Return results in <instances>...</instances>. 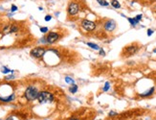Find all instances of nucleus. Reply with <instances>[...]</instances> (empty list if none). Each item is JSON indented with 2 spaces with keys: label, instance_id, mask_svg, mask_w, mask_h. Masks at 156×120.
<instances>
[{
  "label": "nucleus",
  "instance_id": "nucleus-3",
  "mask_svg": "<svg viewBox=\"0 0 156 120\" xmlns=\"http://www.w3.org/2000/svg\"><path fill=\"white\" fill-rule=\"evenodd\" d=\"M80 9H81V5L79 3L78 1H71L69 4H68V7H67V13L69 15H78V13L80 12Z\"/></svg>",
  "mask_w": 156,
  "mask_h": 120
},
{
  "label": "nucleus",
  "instance_id": "nucleus-27",
  "mask_svg": "<svg viewBox=\"0 0 156 120\" xmlns=\"http://www.w3.org/2000/svg\"><path fill=\"white\" fill-rule=\"evenodd\" d=\"M69 120H81V119H79V118H76V117H72V118L69 119Z\"/></svg>",
  "mask_w": 156,
  "mask_h": 120
},
{
  "label": "nucleus",
  "instance_id": "nucleus-26",
  "mask_svg": "<svg viewBox=\"0 0 156 120\" xmlns=\"http://www.w3.org/2000/svg\"><path fill=\"white\" fill-rule=\"evenodd\" d=\"M10 79H13V76L11 75V76H8V77H6V80H10Z\"/></svg>",
  "mask_w": 156,
  "mask_h": 120
},
{
  "label": "nucleus",
  "instance_id": "nucleus-21",
  "mask_svg": "<svg viewBox=\"0 0 156 120\" xmlns=\"http://www.w3.org/2000/svg\"><path fill=\"white\" fill-rule=\"evenodd\" d=\"M11 11H12V12H15V11H17V7H16L15 5H12V8H11Z\"/></svg>",
  "mask_w": 156,
  "mask_h": 120
},
{
  "label": "nucleus",
  "instance_id": "nucleus-2",
  "mask_svg": "<svg viewBox=\"0 0 156 120\" xmlns=\"http://www.w3.org/2000/svg\"><path fill=\"white\" fill-rule=\"evenodd\" d=\"M38 93H39V91H37V88L30 86L26 88L25 92H24V96H25V98L28 101H34L37 99Z\"/></svg>",
  "mask_w": 156,
  "mask_h": 120
},
{
  "label": "nucleus",
  "instance_id": "nucleus-6",
  "mask_svg": "<svg viewBox=\"0 0 156 120\" xmlns=\"http://www.w3.org/2000/svg\"><path fill=\"white\" fill-rule=\"evenodd\" d=\"M45 54H46V50H45V48H43V47H35L31 51V56L34 57L35 59L42 58Z\"/></svg>",
  "mask_w": 156,
  "mask_h": 120
},
{
  "label": "nucleus",
  "instance_id": "nucleus-17",
  "mask_svg": "<svg viewBox=\"0 0 156 120\" xmlns=\"http://www.w3.org/2000/svg\"><path fill=\"white\" fill-rule=\"evenodd\" d=\"M1 71H2V73H4V74H7V73H9V72H13V70L8 69L7 67H2Z\"/></svg>",
  "mask_w": 156,
  "mask_h": 120
},
{
  "label": "nucleus",
  "instance_id": "nucleus-22",
  "mask_svg": "<svg viewBox=\"0 0 156 120\" xmlns=\"http://www.w3.org/2000/svg\"><path fill=\"white\" fill-rule=\"evenodd\" d=\"M152 34H153V30H151V29H149V30H147V36L150 37Z\"/></svg>",
  "mask_w": 156,
  "mask_h": 120
},
{
  "label": "nucleus",
  "instance_id": "nucleus-15",
  "mask_svg": "<svg viewBox=\"0 0 156 120\" xmlns=\"http://www.w3.org/2000/svg\"><path fill=\"white\" fill-rule=\"evenodd\" d=\"M69 91L71 93H76V92L78 91V86H77V84H72V86L69 88Z\"/></svg>",
  "mask_w": 156,
  "mask_h": 120
},
{
  "label": "nucleus",
  "instance_id": "nucleus-7",
  "mask_svg": "<svg viewBox=\"0 0 156 120\" xmlns=\"http://www.w3.org/2000/svg\"><path fill=\"white\" fill-rule=\"evenodd\" d=\"M59 38H61V36H59V33L50 32V33H48V35H47V37L45 38V40H46V42L47 43L52 44V43H55L56 42H57V40H59Z\"/></svg>",
  "mask_w": 156,
  "mask_h": 120
},
{
  "label": "nucleus",
  "instance_id": "nucleus-11",
  "mask_svg": "<svg viewBox=\"0 0 156 120\" xmlns=\"http://www.w3.org/2000/svg\"><path fill=\"white\" fill-rule=\"evenodd\" d=\"M110 4L112 7L115 8V9H120V8H121V4H120V2L118 0H111Z\"/></svg>",
  "mask_w": 156,
  "mask_h": 120
},
{
  "label": "nucleus",
  "instance_id": "nucleus-1",
  "mask_svg": "<svg viewBox=\"0 0 156 120\" xmlns=\"http://www.w3.org/2000/svg\"><path fill=\"white\" fill-rule=\"evenodd\" d=\"M37 100L40 104H48V103H52L54 101V95L51 92L43 91L38 93Z\"/></svg>",
  "mask_w": 156,
  "mask_h": 120
},
{
  "label": "nucleus",
  "instance_id": "nucleus-9",
  "mask_svg": "<svg viewBox=\"0 0 156 120\" xmlns=\"http://www.w3.org/2000/svg\"><path fill=\"white\" fill-rule=\"evenodd\" d=\"M153 92H154V88H151L149 91H147V92H145V93H141L139 95H140L141 97H149V96H150V95L153 94Z\"/></svg>",
  "mask_w": 156,
  "mask_h": 120
},
{
  "label": "nucleus",
  "instance_id": "nucleus-23",
  "mask_svg": "<svg viewBox=\"0 0 156 120\" xmlns=\"http://www.w3.org/2000/svg\"><path fill=\"white\" fill-rule=\"evenodd\" d=\"M142 17H143V15H136V16H135V18H136V19H137L138 21H140V20L142 19Z\"/></svg>",
  "mask_w": 156,
  "mask_h": 120
},
{
  "label": "nucleus",
  "instance_id": "nucleus-24",
  "mask_svg": "<svg viewBox=\"0 0 156 120\" xmlns=\"http://www.w3.org/2000/svg\"><path fill=\"white\" fill-rule=\"evenodd\" d=\"M99 51H100V55H102V56H105V52L103 51V49L101 48Z\"/></svg>",
  "mask_w": 156,
  "mask_h": 120
},
{
  "label": "nucleus",
  "instance_id": "nucleus-13",
  "mask_svg": "<svg viewBox=\"0 0 156 120\" xmlns=\"http://www.w3.org/2000/svg\"><path fill=\"white\" fill-rule=\"evenodd\" d=\"M127 20L129 21V23H130L132 26H136V25H137V24L139 23V21H138L137 19H136L135 17H134V18H132V17H128V18H127Z\"/></svg>",
  "mask_w": 156,
  "mask_h": 120
},
{
  "label": "nucleus",
  "instance_id": "nucleus-20",
  "mask_svg": "<svg viewBox=\"0 0 156 120\" xmlns=\"http://www.w3.org/2000/svg\"><path fill=\"white\" fill-rule=\"evenodd\" d=\"M44 19H45V21H50V20L52 19V16H51L50 15H47L45 16Z\"/></svg>",
  "mask_w": 156,
  "mask_h": 120
},
{
  "label": "nucleus",
  "instance_id": "nucleus-19",
  "mask_svg": "<svg viewBox=\"0 0 156 120\" xmlns=\"http://www.w3.org/2000/svg\"><path fill=\"white\" fill-rule=\"evenodd\" d=\"M47 31H48L47 27H41V28H40V32L41 33H47Z\"/></svg>",
  "mask_w": 156,
  "mask_h": 120
},
{
  "label": "nucleus",
  "instance_id": "nucleus-12",
  "mask_svg": "<svg viewBox=\"0 0 156 120\" xmlns=\"http://www.w3.org/2000/svg\"><path fill=\"white\" fill-rule=\"evenodd\" d=\"M87 46H89L90 48H92V49H94V50H100V46L99 45H97V44H95V43H92V42H87L86 43Z\"/></svg>",
  "mask_w": 156,
  "mask_h": 120
},
{
  "label": "nucleus",
  "instance_id": "nucleus-5",
  "mask_svg": "<svg viewBox=\"0 0 156 120\" xmlns=\"http://www.w3.org/2000/svg\"><path fill=\"white\" fill-rule=\"evenodd\" d=\"M81 26L87 32H92L96 29V23L94 21L90 20V19H83L81 20Z\"/></svg>",
  "mask_w": 156,
  "mask_h": 120
},
{
  "label": "nucleus",
  "instance_id": "nucleus-28",
  "mask_svg": "<svg viewBox=\"0 0 156 120\" xmlns=\"http://www.w3.org/2000/svg\"><path fill=\"white\" fill-rule=\"evenodd\" d=\"M6 120H13V118L12 116H10V117H8V118H7Z\"/></svg>",
  "mask_w": 156,
  "mask_h": 120
},
{
  "label": "nucleus",
  "instance_id": "nucleus-4",
  "mask_svg": "<svg viewBox=\"0 0 156 120\" xmlns=\"http://www.w3.org/2000/svg\"><path fill=\"white\" fill-rule=\"evenodd\" d=\"M139 50V46L137 44H131L127 46L124 51H123V56L124 57H129L132 55H135Z\"/></svg>",
  "mask_w": 156,
  "mask_h": 120
},
{
  "label": "nucleus",
  "instance_id": "nucleus-18",
  "mask_svg": "<svg viewBox=\"0 0 156 120\" xmlns=\"http://www.w3.org/2000/svg\"><path fill=\"white\" fill-rule=\"evenodd\" d=\"M109 88H110V84L108 83H105V86H103V91H107L108 89H109Z\"/></svg>",
  "mask_w": 156,
  "mask_h": 120
},
{
  "label": "nucleus",
  "instance_id": "nucleus-14",
  "mask_svg": "<svg viewBox=\"0 0 156 120\" xmlns=\"http://www.w3.org/2000/svg\"><path fill=\"white\" fill-rule=\"evenodd\" d=\"M97 2L99 3L101 6H103V7H107L108 5H109V3L106 0H97Z\"/></svg>",
  "mask_w": 156,
  "mask_h": 120
},
{
  "label": "nucleus",
  "instance_id": "nucleus-16",
  "mask_svg": "<svg viewBox=\"0 0 156 120\" xmlns=\"http://www.w3.org/2000/svg\"><path fill=\"white\" fill-rule=\"evenodd\" d=\"M65 82H66L67 84H75V81L70 77H65Z\"/></svg>",
  "mask_w": 156,
  "mask_h": 120
},
{
  "label": "nucleus",
  "instance_id": "nucleus-25",
  "mask_svg": "<svg viewBox=\"0 0 156 120\" xmlns=\"http://www.w3.org/2000/svg\"><path fill=\"white\" fill-rule=\"evenodd\" d=\"M115 115H117V113L115 111H110L109 113V116H115Z\"/></svg>",
  "mask_w": 156,
  "mask_h": 120
},
{
  "label": "nucleus",
  "instance_id": "nucleus-10",
  "mask_svg": "<svg viewBox=\"0 0 156 120\" xmlns=\"http://www.w3.org/2000/svg\"><path fill=\"white\" fill-rule=\"evenodd\" d=\"M18 30H19V28L16 24H10V34L18 32Z\"/></svg>",
  "mask_w": 156,
  "mask_h": 120
},
{
  "label": "nucleus",
  "instance_id": "nucleus-29",
  "mask_svg": "<svg viewBox=\"0 0 156 120\" xmlns=\"http://www.w3.org/2000/svg\"><path fill=\"white\" fill-rule=\"evenodd\" d=\"M153 52H154V53H156V49H154V50H153Z\"/></svg>",
  "mask_w": 156,
  "mask_h": 120
},
{
  "label": "nucleus",
  "instance_id": "nucleus-8",
  "mask_svg": "<svg viewBox=\"0 0 156 120\" xmlns=\"http://www.w3.org/2000/svg\"><path fill=\"white\" fill-rule=\"evenodd\" d=\"M103 28L107 32H113L114 30L116 29V22L112 19L106 20L105 24H103Z\"/></svg>",
  "mask_w": 156,
  "mask_h": 120
}]
</instances>
